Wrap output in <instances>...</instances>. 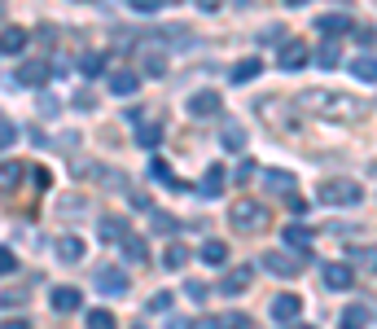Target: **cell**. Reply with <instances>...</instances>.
<instances>
[{"mask_svg": "<svg viewBox=\"0 0 377 329\" xmlns=\"http://www.w3.org/2000/svg\"><path fill=\"white\" fill-rule=\"evenodd\" d=\"M351 75L364 79V84H377V57H355L351 62Z\"/></svg>", "mask_w": 377, "mask_h": 329, "instance_id": "25", "label": "cell"}, {"mask_svg": "<svg viewBox=\"0 0 377 329\" xmlns=\"http://www.w3.org/2000/svg\"><path fill=\"white\" fill-rule=\"evenodd\" d=\"M162 263H167V268L171 272H180V268H185V263H189V246H167V255H162Z\"/></svg>", "mask_w": 377, "mask_h": 329, "instance_id": "30", "label": "cell"}, {"mask_svg": "<svg viewBox=\"0 0 377 329\" xmlns=\"http://www.w3.org/2000/svg\"><path fill=\"white\" fill-rule=\"evenodd\" d=\"M228 220H233L237 233H264V228H268V211L259 206V202H237Z\"/></svg>", "mask_w": 377, "mask_h": 329, "instance_id": "2", "label": "cell"}, {"mask_svg": "<svg viewBox=\"0 0 377 329\" xmlns=\"http://www.w3.org/2000/svg\"><path fill=\"white\" fill-rule=\"evenodd\" d=\"M185 110L193 114V119H215L224 106H220V92H215V88H202V92H193V97H189V106H185Z\"/></svg>", "mask_w": 377, "mask_h": 329, "instance_id": "6", "label": "cell"}, {"mask_svg": "<svg viewBox=\"0 0 377 329\" xmlns=\"http://www.w3.org/2000/svg\"><path fill=\"white\" fill-rule=\"evenodd\" d=\"M48 79H53V75H48V66H44V62H27L22 71H18V84H27V88H44Z\"/></svg>", "mask_w": 377, "mask_h": 329, "instance_id": "13", "label": "cell"}, {"mask_svg": "<svg viewBox=\"0 0 377 329\" xmlns=\"http://www.w3.org/2000/svg\"><path fill=\"white\" fill-rule=\"evenodd\" d=\"M158 141H162V123H141L136 127V145L141 150H158Z\"/></svg>", "mask_w": 377, "mask_h": 329, "instance_id": "19", "label": "cell"}, {"mask_svg": "<svg viewBox=\"0 0 377 329\" xmlns=\"http://www.w3.org/2000/svg\"><path fill=\"white\" fill-rule=\"evenodd\" d=\"M53 307L57 312H79V307H84V294H79L75 286H57L53 290Z\"/></svg>", "mask_w": 377, "mask_h": 329, "instance_id": "15", "label": "cell"}, {"mask_svg": "<svg viewBox=\"0 0 377 329\" xmlns=\"http://www.w3.org/2000/svg\"><path fill=\"white\" fill-rule=\"evenodd\" d=\"M294 329H311V325H294Z\"/></svg>", "mask_w": 377, "mask_h": 329, "instance_id": "50", "label": "cell"}, {"mask_svg": "<svg viewBox=\"0 0 377 329\" xmlns=\"http://www.w3.org/2000/svg\"><path fill=\"white\" fill-rule=\"evenodd\" d=\"M311 241H316L311 228H303V224H290V228H285V246H294V251H307Z\"/></svg>", "mask_w": 377, "mask_h": 329, "instance_id": "18", "label": "cell"}, {"mask_svg": "<svg viewBox=\"0 0 377 329\" xmlns=\"http://www.w3.org/2000/svg\"><path fill=\"white\" fill-rule=\"evenodd\" d=\"M255 281V268L250 263H237V268H228L224 272V281H220V294H228V299H237V294H246Z\"/></svg>", "mask_w": 377, "mask_h": 329, "instance_id": "4", "label": "cell"}, {"mask_svg": "<svg viewBox=\"0 0 377 329\" xmlns=\"http://www.w3.org/2000/svg\"><path fill=\"white\" fill-rule=\"evenodd\" d=\"M0 329H31V321H0Z\"/></svg>", "mask_w": 377, "mask_h": 329, "instance_id": "49", "label": "cell"}, {"mask_svg": "<svg viewBox=\"0 0 377 329\" xmlns=\"http://www.w3.org/2000/svg\"><path fill=\"white\" fill-rule=\"evenodd\" d=\"M259 71H264V62H259V57H246V62L233 66V75H228V79H233V84H250Z\"/></svg>", "mask_w": 377, "mask_h": 329, "instance_id": "17", "label": "cell"}, {"mask_svg": "<svg viewBox=\"0 0 377 329\" xmlns=\"http://www.w3.org/2000/svg\"><path fill=\"white\" fill-rule=\"evenodd\" d=\"M97 233H101V241H123L127 237V224H123V216H110V220H101Z\"/></svg>", "mask_w": 377, "mask_h": 329, "instance_id": "22", "label": "cell"}, {"mask_svg": "<svg viewBox=\"0 0 377 329\" xmlns=\"http://www.w3.org/2000/svg\"><path fill=\"white\" fill-rule=\"evenodd\" d=\"M220 329H250V316L246 312H228V316H220Z\"/></svg>", "mask_w": 377, "mask_h": 329, "instance_id": "35", "label": "cell"}, {"mask_svg": "<svg viewBox=\"0 0 377 329\" xmlns=\"http://www.w3.org/2000/svg\"><path fill=\"white\" fill-rule=\"evenodd\" d=\"M27 299H31V290H0V307H27Z\"/></svg>", "mask_w": 377, "mask_h": 329, "instance_id": "32", "label": "cell"}, {"mask_svg": "<svg viewBox=\"0 0 377 329\" xmlns=\"http://www.w3.org/2000/svg\"><path fill=\"white\" fill-rule=\"evenodd\" d=\"M79 66H84V75H101L106 71V57L101 53H84V62H79Z\"/></svg>", "mask_w": 377, "mask_h": 329, "instance_id": "36", "label": "cell"}, {"mask_svg": "<svg viewBox=\"0 0 377 329\" xmlns=\"http://www.w3.org/2000/svg\"><path fill=\"white\" fill-rule=\"evenodd\" d=\"M150 172H154V180H162V185H171V189H180L176 180H171V167H167V162H162V158H154V167H150Z\"/></svg>", "mask_w": 377, "mask_h": 329, "instance_id": "37", "label": "cell"}, {"mask_svg": "<svg viewBox=\"0 0 377 329\" xmlns=\"http://www.w3.org/2000/svg\"><path fill=\"white\" fill-rule=\"evenodd\" d=\"M22 48H27V31L22 27H5V31H0V53H22Z\"/></svg>", "mask_w": 377, "mask_h": 329, "instance_id": "16", "label": "cell"}, {"mask_svg": "<svg viewBox=\"0 0 377 329\" xmlns=\"http://www.w3.org/2000/svg\"><path fill=\"white\" fill-rule=\"evenodd\" d=\"M171 307V294L167 290H162V294H154V299H150V312H167Z\"/></svg>", "mask_w": 377, "mask_h": 329, "instance_id": "46", "label": "cell"}, {"mask_svg": "<svg viewBox=\"0 0 377 329\" xmlns=\"http://www.w3.org/2000/svg\"><path fill=\"white\" fill-rule=\"evenodd\" d=\"M316 62L325 66V71H329V66H338V44H334V40H325V44L316 48Z\"/></svg>", "mask_w": 377, "mask_h": 329, "instance_id": "34", "label": "cell"}, {"mask_svg": "<svg viewBox=\"0 0 377 329\" xmlns=\"http://www.w3.org/2000/svg\"><path fill=\"white\" fill-rule=\"evenodd\" d=\"M369 316H373V312H369L364 303H355V307L342 312V329H364V325H369Z\"/></svg>", "mask_w": 377, "mask_h": 329, "instance_id": "24", "label": "cell"}, {"mask_svg": "<svg viewBox=\"0 0 377 329\" xmlns=\"http://www.w3.org/2000/svg\"><path fill=\"white\" fill-rule=\"evenodd\" d=\"M360 197H364V189L355 180H320V189H316V202L325 206H355Z\"/></svg>", "mask_w": 377, "mask_h": 329, "instance_id": "1", "label": "cell"}, {"mask_svg": "<svg viewBox=\"0 0 377 329\" xmlns=\"http://www.w3.org/2000/svg\"><path fill=\"white\" fill-rule=\"evenodd\" d=\"M316 31H320V36H351V31H355V18H351V13H320Z\"/></svg>", "mask_w": 377, "mask_h": 329, "instance_id": "10", "label": "cell"}, {"mask_svg": "<svg viewBox=\"0 0 377 329\" xmlns=\"http://www.w3.org/2000/svg\"><path fill=\"white\" fill-rule=\"evenodd\" d=\"M88 329H119V316L110 307H92L88 312Z\"/></svg>", "mask_w": 377, "mask_h": 329, "instance_id": "26", "label": "cell"}, {"mask_svg": "<svg viewBox=\"0 0 377 329\" xmlns=\"http://www.w3.org/2000/svg\"><path fill=\"white\" fill-rule=\"evenodd\" d=\"M13 268H18V255H13V251H0V276L13 272Z\"/></svg>", "mask_w": 377, "mask_h": 329, "instance_id": "43", "label": "cell"}, {"mask_svg": "<svg viewBox=\"0 0 377 329\" xmlns=\"http://www.w3.org/2000/svg\"><path fill=\"white\" fill-rule=\"evenodd\" d=\"M154 228H158V233H171V228H176V220L167 216V211H154Z\"/></svg>", "mask_w": 377, "mask_h": 329, "instance_id": "41", "label": "cell"}, {"mask_svg": "<svg viewBox=\"0 0 377 329\" xmlns=\"http://www.w3.org/2000/svg\"><path fill=\"white\" fill-rule=\"evenodd\" d=\"M13 141H18V123H13V119H9L5 110H0V154H5V150H9Z\"/></svg>", "mask_w": 377, "mask_h": 329, "instance_id": "29", "label": "cell"}, {"mask_svg": "<svg viewBox=\"0 0 377 329\" xmlns=\"http://www.w3.org/2000/svg\"><path fill=\"white\" fill-rule=\"evenodd\" d=\"M97 290L101 294H127V272L123 268H97Z\"/></svg>", "mask_w": 377, "mask_h": 329, "instance_id": "9", "label": "cell"}, {"mask_svg": "<svg viewBox=\"0 0 377 329\" xmlns=\"http://www.w3.org/2000/svg\"><path fill=\"white\" fill-rule=\"evenodd\" d=\"M299 312H303V299H299V294H276V299H272V321L281 325V329H294Z\"/></svg>", "mask_w": 377, "mask_h": 329, "instance_id": "5", "label": "cell"}, {"mask_svg": "<svg viewBox=\"0 0 377 329\" xmlns=\"http://www.w3.org/2000/svg\"><path fill=\"white\" fill-rule=\"evenodd\" d=\"M132 9H136V13H158L162 0H132Z\"/></svg>", "mask_w": 377, "mask_h": 329, "instance_id": "45", "label": "cell"}, {"mask_svg": "<svg viewBox=\"0 0 377 329\" xmlns=\"http://www.w3.org/2000/svg\"><path fill=\"white\" fill-rule=\"evenodd\" d=\"M198 259L211 263V268H220V263H228V246H224V241H206L202 251H198Z\"/></svg>", "mask_w": 377, "mask_h": 329, "instance_id": "23", "label": "cell"}, {"mask_svg": "<svg viewBox=\"0 0 377 329\" xmlns=\"http://www.w3.org/2000/svg\"><path fill=\"white\" fill-rule=\"evenodd\" d=\"M224 145H228V150H246V132H241V123H224Z\"/></svg>", "mask_w": 377, "mask_h": 329, "instance_id": "31", "label": "cell"}, {"mask_svg": "<svg viewBox=\"0 0 377 329\" xmlns=\"http://www.w3.org/2000/svg\"><path fill=\"white\" fill-rule=\"evenodd\" d=\"M224 185H228V176H224V167H211V172L202 176V193H206V197H215V193H224Z\"/></svg>", "mask_w": 377, "mask_h": 329, "instance_id": "27", "label": "cell"}, {"mask_svg": "<svg viewBox=\"0 0 377 329\" xmlns=\"http://www.w3.org/2000/svg\"><path fill=\"white\" fill-rule=\"evenodd\" d=\"M57 259L62 263H79V259H84V241H79V237H62L57 241Z\"/></svg>", "mask_w": 377, "mask_h": 329, "instance_id": "20", "label": "cell"}, {"mask_svg": "<svg viewBox=\"0 0 377 329\" xmlns=\"http://www.w3.org/2000/svg\"><path fill=\"white\" fill-rule=\"evenodd\" d=\"M255 176H259V167H255V162H241V167H237V185H250Z\"/></svg>", "mask_w": 377, "mask_h": 329, "instance_id": "39", "label": "cell"}, {"mask_svg": "<svg viewBox=\"0 0 377 329\" xmlns=\"http://www.w3.org/2000/svg\"><path fill=\"white\" fill-rule=\"evenodd\" d=\"M264 185H268L272 193H290V189H294V176H290V172H264Z\"/></svg>", "mask_w": 377, "mask_h": 329, "instance_id": "28", "label": "cell"}, {"mask_svg": "<svg viewBox=\"0 0 377 329\" xmlns=\"http://www.w3.org/2000/svg\"><path fill=\"white\" fill-rule=\"evenodd\" d=\"M123 255L132 259V263H145V259H150V246H145V237L127 233V237H123Z\"/></svg>", "mask_w": 377, "mask_h": 329, "instance_id": "21", "label": "cell"}, {"mask_svg": "<svg viewBox=\"0 0 377 329\" xmlns=\"http://www.w3.org/2000/svg\"><path fill=\"white\" fill-rule=\"evenodd\" d=\"M320 281L329 290H351L355 286V268L351 263H320Z\"/></svg>", "mask_w": 377, "mask_h": 329, "instance_id": "7", "label": "cell"}, {"mask_svg": "<svg viewBox=\"0 0 377 329\" xmlns=\"http://www.w3.org/2000/svg\"><path fill=\"white\" fill-rule=\"evenodd\" d=\"M40 114H44V119H53V114H57V97H40Z\"/></svg>", "mask_w": 377, "mask_h": 329, "instance_id": "44", "label": "cell"}, {"mask_svg": "<svg viewBox=\"0 0 377 329\" xmlns=\"http://www.w3.org/2000/svg\"><path fill=\"white\" fill-rule=\"evenodd\" d=\"M351 259H360V263H364V268H377V251H373V246H364V251H351Z\"/></svg>", "mask_w": 377, "mask_h": 329, "instance_id": "42", "label": "cell"}, {"mask_svg": "<svg viewBox=\"0 0 377 329\" xmlns=\"http://www.w3.org/2000/svg\"><path fill=\"white\" fill-rule=\"evenodd\" d=\"M75 106H79V110H92V106H97V92H92V88H79V92H75Z\"/></svg>", "mask_w": 377, "mask_h": 329, "instance_id": "38", "label": "cell"}, {"mask_svg": "<svg viewBox=\"0 0 377 329\" xmlns=\"http://www.w3.org/2000/svg\"><path fill=\"white\" fill-rule=\"evenodd\" d=\"M299 106H329L325 114H355L360 110V102H351V97H342V92H303Z\"/></svg>", "mask_w": 377, "mask_h": 329, "instance_id": "3", "label": "cell"}, {"mask_svg": "<svg viewBox=\"0 0 377 329\" xmlns=\"http://www.w3.org/2000/svg\"><path fill=\"white\" fill-rule=\"evenodd\" d=\"M189 299L202 303V299H206V286H202V281H189Z\"/></svg>", "mask_w": 377, "mask_h": 329, "instance_id": "48", "label": "cell"}, {"mask_svg": "<svg viewBox=\"0 0 377 329\" xmlns=\"http://www.w3.org/2000/svg\"><path fill=\"white\" fill-rule=\"evenodd\" d=\"M22 176V162H0V189H13Z\"/></svg>", "mask_w": 377, "mask_h": 329, "instance_id": "33", "label": "cell"}, {"mask_svg": "<svg viewBox=\"0 0 377 329\" xmlns=\"http://www.w3.org/2000/svg\"><path fill=\"white\" fill-rule=\"evenodd\" d=\"M31 185H36V189H48V185H53V176H48L44 167H31Z\"/></svg>", "mask_w": 377, "mask_h": 329, "instance_id": "40", "label": "cell"}, {"mask_svg": "<svg viewBox=\"0 0 377 329\" xmlns=\"http://www.w3.org/2000/svg\"><path fill=\"white\" fill-rule=\"evenodd\" d=\"M141 71L145 79H162L167 75V53L162 48H141Z\"/></svg>", "mask_w": 377, "mask_h": 329, "instance_id": "12", "label": "cell"}, {"mask_svg": "<svg viewBox=\"0 0 377 329\" xmlns=\"http://www.w3.org/2000/svg\"><path fill=\"white\" fill-rule=\"evenodd\" d=\"M185 329H220V321H211V316H193Z\"/></svg>", "mask_w": 377, "mask_h": 329, "instance_id": "47", "label": "cell"}, {"mask_svg": "<svg viewBox=\"0 0 377 329\" xmlns=\"http://www.w3.org/2000/svg\"><path fill=\"white\" fill-rule=\"evenodd\" d=\"M136 88H141V75H136V71H114V75H110V92H114V97H132Z\"/></svg>", "mask_w": 377, "mask_h": 329, "instance_id": "14", "label": "cell"}, {"mask_svg": "<svg viewBox=\"0 0 377 329\" xmlns=\"http://www.w3.org/2000/svg\"><path fill=\"white\" fill-rule=\"evenodd\" d=\"M276 62H281V71H303V66H307V44L285 40V44H281V57H276Z\"/></svg>", "mask_w": 377, "mask_h": 329, "instance_id": "11", "label": "cell"}, {"mask_svg": "<svg viewBox=\"0 0 377 329\" xmlns=\"http://www.w3.org/2000/svg\"><path fill=\"white\" fill-rule=\"evenodd\" d=\"M264 268H268V272H276V276H299V272H303V259H299V255L268 251V255H264Z\"/></svg>", "mask_w": 377, "mask_h": 329, "instance_id": "8", "label": "cell"}]
</instances>
